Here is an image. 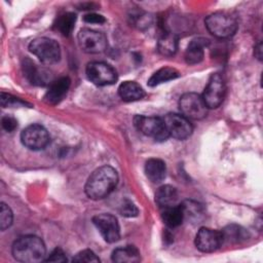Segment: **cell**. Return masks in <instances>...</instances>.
<instances>
[{"label": "cell", "instance_id": "6da1fadb", "mask_svg": "<svg viewBox=\"0 0 263 263\" xmlns=\"http://www.w3.org/2000/svg\"><path fill=\"white\" fill-rule=\"evenodd\" d=\"M118 183V175L110 165L97 168L87 179L84 190L90 199H102L108 196Z\"/></svg>", "mask_w": 263, "mask_h": 263}, {"label": "cell", "instance_id": "7a4b0ae2", "mask_svg": "<svg viewBox=\"0 0 263 263\" xmlns=\"http://www.w3.org/2000/svg\"><path fill=\"white\" fill-rule=\"evenodd\" d=\"M12 255L15 260L25 263L41 262L46 256L43 240L36 235H24L12 245Z\"/></svg>", "mask_w": 263, "mask_h": 263}, {"label": "cell", "instance_id": "3957f363", "mask_svg": "<svg viewBox=\"0 0 263 263\" xmlns=\"http://www.w3.org/2000/svg\"><path fill=\"white\" fill-rule=\"evenodd\" d=\"M204 24L208 31L217 38H228L232 36L238 28L236 17L223 11L208 15L204 20Z\"/></svg>", "mask_w": 263, "mask_h": 263}, {"label": "cell", "instance_id": "277c9868", "mask_svg": "<svg viewBox=\"0 0 263 263\" xmlns=\"http://www.w3.org/2000/svg\"><path fill=\"white\" fill-rule=\"evenodd\" d=\"M29 50L36 55L43 64L51 65L59 62L61 58V49L59 43L47 37H38L31 41Z\"/></svg>", "mask_w": 263, "mask_h": 263}, {"label": "cell", "instance_id": "5b68a950", "mask_svg": "<svg viewBox=\"0 0 263 263\" xmlns=\"http://www.w3.org/2000/svg\"><path fill=\"white\" fill-rule=\"evenodd\" d=\"M134 124L143 135L153 138L156 141L161 142L168 138L162 117L137 115L134 118Z\"/></svg>", "mask_w": 263, "mask_h": 263}, {"label": "cell", "instance_id": "8992f818", "mask_svg": "<svg viewBox=\"0 0 263 263\" xmlns=\"http://www.w3.org/2000/svg\"><path fill=\"white\" fill-rule=\"evenodd\" d=\"M182 115L188 119H202L208 113V107L201 97L196 92H186L179 101Z\"/></svg>", "mask_w": 263, "mask_h": 263}, {"label": "cell", "instance_id": "52a82bcc", "mask_svg": "<svg viewBox=\"0 0 263 263\" xmlns=\"http://www.w3.org/2000/svg\"><path fill=\"white\" fill-rule=\"evenodd\" d=\"M225 92L226 86L223 76L219 73H215L210 77L201 97L208 108L215 109L222 104Z\"/></svg>", "mask_w": 263, "mask_h": 263}, {"label": "cell", "instance_id": "ba28073f", "mask_svg": "<svg viewBox=\"0 0 263 263\" xmlns=\"http://www.w3.org/2000/svg\"><path fill=\"white\" fill-rule=\"evenodd\" d=\"M86 76L96 85L113 84L117 80L115 69L104 62H91L86 66Z\"/></svg>", "mask_w": 263, "mask_h": 263}, {"label": "cell", "instance_id": "9c48e42d", "mask_svg": "<svg viewBox=\"0 0 263 263\" xmlns=\"http://www.w3.org/2000/svg\"><path fill=\"white\" fill-rule=\"evenodd\" d=\"M49 140L48 132L40 124L28 125L21 134V141L23 145L31 150L44 149L48 145Z\"/></svg>", "mask_w": 263, "mask_h": 263}, {"label": "cell", "instance_id": "30bf717a", "mask_svg": "<svg viewBox=\"0 0 263 263\" xmlns=\"http://www.w3.org/2000/svg\"><path fill=\"white\" fill-rule=\"evenodd\" d=\"M78 43L87 53H100L107 47V38L102 32L88 28L81 29L78 33Z\"/></svg>", "mask_w": 263, "mask_h": 263}, {"label": "cell", "instance_id": "8fae6325", "mask_svg": "<svg viewBox=\"0 0 263 263\" xmlns=\"http://www.w3.org/2000/svg\"><path fill=\"white\" fill-rule=\"evenodd\" d=\"M162 119L168 137L177 140H185L192 134V124L188 118L181 114L168 113Z\"/></svg>", "mask_w": 263, "mask_h": 263}, {"label": "cell", "instance_id": "7c38bea8", "mask_svg": "<svg viewBox=\"0 0 263 263\" xmlns=\"http://www.w3.org/2000/svg\"><path fill=\"white\" fill-rule=\"evenodd\" d=\"M92 223L107 242H115L120 237V227L115 216L100 214L92 218Z\"/></svg>", "mask_w": 263, "mask_h": 263}, {"label": "cell", "instance_id": "4fadbf2b", "mask_svg": "<svg viewBox=\"0 0 263 263\" xmlns=\"http://www.w3.org/2000/svg\"><path fill=\"white\" fill-rule=\"evenodd\" d=\"M223 243L221 231L201 227L195 236V247L203 253H212L218 250Z\"/></svg>", "mask_w": 263, "mask_h": 263}, {"label": "cell", "instance_id": "5bb4252c", "mask_svg": "<svg viewBox=\"0 0 263 263\" xmlns=\"http://www.w3.org/2000/svg\"><path fill=\"white\" fill-rule=\"evenodd\" d=\"M71 80L69 77H61L50 82L48 89L44 96V101L50 105L59 104L67 95Z\"/></svg>", "mask_w": 263, "mask_h": 263}, {"label": "cell", "instance_id": "9a60e30c", "mask_svg": "<svg viewBox=\"0 0 263 263\" xmlns=\"http://www.w3.org/2000/svg\"><path fill=\"white\" fill-rule=\"evenodd\" d=\"M24 73L27 79L35 85H44L48 83L49 75L48 72L41 67H37L31 60L26 59L23 65Z\"/></svg>", "mask_w": 263, "mask_h": 263}, {"label": "cell", "instance_id": "2e32d148", "mask_svg": "<svg viewBox=\"0 0 263 263\" xmlns=\"http://www.w3.org/2000/svg\"><path fill=\"white\" fill-rule=\"evenodd\" d=\"M209 45V40L205 38H195L191 40L185 51V61L189 65H195L202 61L204 48Z\"/></svg>", "mask_w": 263, "mask_h": 263}, {"label": "cell", "instance_id": "e0dca14e", "mask_svg": "<svg viewBox=\"0 0 263 263\" xmlns=\"http://www.w3.org/2000/svg\"><path fill=\"white\" fill-rule=\"evenodd\" d=\"M119 97L125 102H135L145 97L143 87L136 81H124L118 87Z\"/></svg>", "mask_w": 263, "mask_h": 263}, {"label": "cell", "instance_id": "ac0fdd59", "mask_svg": "<svg viewBox=\"0 0 263 263\" xmlns=\"http://www.w3.org/2000/svg\"><path fill=\"white\" fill-rule=\"evenodd\" d=\"M145 174L152 183H160L166 175L165 163L158 158H150L145 163Z\"/></svg>", "mask_w": 263, "mask_h": 263}, {"label": "cell", "instance_id": "d6986e66", "mask_svg": "<svg viewBox=\"0 0 263 263\" xmlns=\"http://www.w3.org/2000/svg\"><path fill=\"white\" fill-rule=\"evenodd\" d=\"M178 199V191L171 185L160 186L155 193V202L160 209L176 204Z\"/></svg>", "mask_w": 263, "mask_h": 263}, {"label": "cell", "instance_id": "ffe728a7", "mask_svg": "<svg viewBox=\"0 0 263 263\" xmlns=\"http://www.w3.org/2000/svg\"><path fill=\"white\" fill-rule=\"evenodd\" d=\"M112 260L117 263H136L141 260V256L136 247L125 246L113 251Z\"/></svg>", "mask_w": 263, "mask_h": 263}, {"label": "cell", "instance_id": "44dd1931", "mask_svg": "<svg viewBox=\"0 0 263 263\" xmlns=\"http://www.w3.org/2000/svg\"><path fill=\"white\" fill-rule=\"evenodd\" d=\"M159 53L165 57L174 55L178 49V37L172 32H163L157 42Z\"/></svg>", "mask_w": 263, "mask_h": 263}, {"label": "cell", "instance_id": "7402d4cb", "mask_svg": "<svg viewBox=\"0 0 263 263\" xmlns=\"http://www.w3.org/2000/svg\"><path fill=\"white\" fill-rule=\"evenodd\" d=\"M161 210H162V212H161L162 221L167 227H170V228L178 227L184 221V216H183V211H182L181 204H174L171 206L163 208Z\"/></svg>", "mask_w": 263, "mask_h": 263}, {"label": "cell", "instance_id": "603a6c76", "mask_svg": "<svg viewBox=\"0 0 263 263\" xmlns=\"http://www.w3.org/2000/svg\"><path fill=\"white\" fill-rule=\"evenodd\" d=\"M181 204L184 220L187 219L191 222H199L204 215V209L202 204L194 200H185Z\"/></svg>", "mask_w": 263, "mask_h": 263}, {"label": "cell", "instance_id": "cb8c5ba5", "mask_svg": "<svg viewBox=\"0 0 263 263\" xmlns=\"http://www.w3.org/2000/svg\"><path fill=\"white\" fill-rule=\"evenodd\" d=\"M223 236V242H230V243H238L240 241H243L248 239L249 232L242 228L241 226L230 224L226 226L222 231Z\"/></svg>", "mask_w": 263, "mask_h": 263}, {"label": "cell", "instance_id": "d4e9b609", "mask_svg": "<svg viewBox=\"0 0 263 263\" xmlns=\"http://www.w3.org/2000/svg\"><path fill=\"white\" fill-rule=\"evenodd\" d=\"M76 14L73 12H65L57 18L54 23V28L64 36H69L75 26Z\"/></svg>", "mask_w": 263, "mask_h": 263}, {"label": "cell", "instance_id": "484cf974", "mask_svg": "<svg viewBox=\"0 0 263 263\" xmlns=\"http://www.w3.org/2000/svg\"><path fill=\"white\" fill-rule=\"evenodd\" d=\"M180 76V73L174 69V68H161L158 71H156L148 80L149 86H156L158 84H161L163 82L176 79Z\"/></svg>", "mask_w": 263, "mask_h": 263}, {"label": "cell", "instance_id": "4316f807", "mask_svg": "<svg viewBox=\"0 0 263 263\" xmlns=\"http://www.w3.org/2000/svg\"><path fill=\"white\" fill-rule=\"evenodd\" d=\"M13 215L10 208L4 202L1 203L0 208V228L1 230H5L12 224Z\"/></svg>", "mask_w": 263, "mask_h": 263}, {"label": "cell", "instance_id": "83f0119b", "mask_svg": "<svg viewBox=\"0 0 263 263\" xmlns=\"http://www.w3.org/2000/svg\"><path fill=\"white\" fill-rule=\"evenodd\" d=\"M26 105H29V104L18 98H15V97L5 93V92L1 93V106L2 107H22V106H26Z\"/></svg>", "mask_w": 263, "mask_h": 263}, {"label": "cell", "instance_id": "f1b7e54d", "mask_svg": "<svg viewBox=\"0 0 263 263\" xmlns=\"http://www.w3.org/2000/svg\"><path fill=\"white\" fill-rule=\"evenodd\" d=\"M119 211H120V214L124 217H136L139 214L138 208L135 205L134 202H132L128 199L123 200Z\"/></svg>", "mask_w": 263, "mask_h": 263}, {"label": "cell", "instance_id": "f546056e", "mask_svg": "<svg viewBox=\"0 0 263 263\" xmlns=\"http://www.w3.org/2000/svg\"><path fill=\"white\" fill-rule=\"evenodd\" d=\"M75 262H100L99 257L91 250H83L73 258Z\"/></svg>", "mask_w": 263, "mask_h": 263}, {"label": "cell", "instance_id": "4dcf8cb0", "mask_svg": "<svg viewBox=\"0 0 263 263\" xmlns=\"http://www.w3.org/2000/svg\"><path fill=\"white\" fill-rule=\"evenodd\" d=\"M1 124H2V127L6 132L10 133V132H12V130H14L16 128L17 121H16V119L14 117L9 116V115H5L1 119Z\"/></svg>", "mask_w": 263, "mask_h": 263}, {"label": "cell", "instance_id": "1f68e13d", "mask_svg": "<svg viewBox=\"0 0 263 263\" xmlns=\"http://www.w3.org/2000/svg\"><path fill=\"white\" fill-rule=\"evenodd\" d=\"M45 261H49V262H66L67 261V257H66V255H65V253L63 252L62 249L55 248L49 254V256L45 259Z\"/></svg>", "mask_w": 263, "mask_h": 263}, {"label": "cell", "instance_id": "d6a6232c", "mask_svg": "<svg viewBox=\"0 0 263 263\" xmlns=\"http://www.w3.org/2000/svg\"><path fill=\"white\" fill-rule=\"evenodd\" d=\"M83 20L85 23H88V24H103L105 23V17L101 14H98V13H87L83 16Z\"/></svg>", "mask_w": 263, "mask_h": 263}]
</instances>
